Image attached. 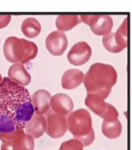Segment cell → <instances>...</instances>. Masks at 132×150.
<instances>
[{
    "label": "cell",
    "instance_id": "8992f818",
    "mask_svg": "<svg viewBox=\"0 0 132 150\" xmlns=\"http://www.w3.org/2000/svg\"><path fill=\"white\" fill-rule=\"evenodd\" d=\"M85 105L104 121H114L118 119L119 114L117 109L97 95L88 94L85 98Z\"/></svg>",
    "mask_w": 132,
    "mask_h": 150
},
{
    "label": "cell",
    "instance_id": "603a6c76",
    "mask_svg": "<svg viewBox=\"0 0 132 150\" xmlns=\"http://www.w3.org/2000/svg\"><path fill=\"white\" fill-rule=\"evenodd\" d=\"M3 79H4V78H3V76H2V75L0 74V82H2V80H3Z\"/></svg>",
    "mask_w": 132,
    "mask_h": 150
},
{
    "label": "cell",
    "instance_id": "e0dca14e",
    "mask_svg": "<svg viewBox=\"0 0 132 150\" xmlns=\"http://www.w3.org/2000/svg\"><path fill=\"white\" fill-rule=\"evenodd\" d=\"M21 31L26 38H34L40 34L42 31V25L36 18L28 17L22 22Z\"/></svg>",
    "mask_w": 132,
    "mask_h": 150
},
{
    "label": "cell",
    "instance_id": "d6986e66",
    "mask_svg": "<svg viewBox=\"0 0 132 150\" xmlns=\"http://www.w3.org/2000/svg\"><path fill=\"white\" fill-rule=\"evenodd\" d=\"M102 44L104 48L110 53L117 54L123 50L118 41L115 38L114 33H110L107 35L104 36L102 38Z\"/></svg>",
    "mask_w": 132,
    "mask_h": 150
},
{
    "label": "cell",
    "instance_id": "ba28073f",
    "mask_svg": "<svg viewBox=\"0 0 132 150\" xmlns=\"http://www.w3.org/2000/svg\"><path fill=\"white\" fill-rule=\"evenodd\" d=\"M46 131L45 132L52 139H59L66 134L67 131L66 117L56 114L51 110L46 114Z\"/></svg>",
    "mask_w": 132,
    "mask_h": 150
},
{
    "label": "cell",
    "instance_id": "ac0fdd59",
    "mask_svg": "<svg viewBox=\"0 0 132 150\" xmlns=\"http://www.w3.org/2000/svg\"><path fill=\"white\" fill-rule=\"evenodd\" d=\"M122 127L121 122L117 119L114 121H104L103 120L101 125L102 133L106 138L114 140L118 138L122 134Z\"/></svg>",
    "mask_w": 132,
    "mask_h": 150
},
{
    "label": "cell",
    "instance_id": "6da1fadb",
    "mask_svg": "<svg viewBox=\"0 0 132 150\" xmlns=\"http://www.w3.org/2000/svg\"><path fill=\"white\" fill-rule=\"evenodd\" d=\"M34 115L31 96L25 87L8 77L0 82V133L25 129Z\"/></svg>",
    "mask_w": 132,
    "mask_h": 150
},
{
    "label": "cell",
    "instance_id": "277c9868",
    "mask_svg": "<svg viewBox=\"0 0 132 150\" xmlns=\"http://www.w3.org/2000/svg\"><path fill=\"white\" fill-rule=\"evenodd\" d=\"M38 48L34 42L17 37H9L4 45V54L6 59L14 63L25 64L34 59L37 55Z\"/></svg>",
    "mask_w": 132,
    "mask_h": 150
},
{
    "label": "cell",
    "instance_id": "9a60e30c",
    "mask_svg": "<svg viewBox=\"0 0 132 150\" xmlns=\"http://www.w3.org/2000/svg\"><path fill=\"white\" fill-rule=\"evenodd\" d=\"M84 74L82 71L76 68L69 69L63 73L61 80L62 87L66 90H71L79 87L83 83Z\"/></svg>",
    "mask_w": 132,
    "mask_h": 150
},
{
    "label": "cell",
    "instance_id": "30bf717a",
    "mask_svg": "<svg viewBox=\"0 0 132 150\" xmlns=\"http://www.w3.org/2000/svg\"><path fill=\"white\" fill-rule=\"evenodd\" d=\"M67 45L68 40L66 33L58 30L50 33L45 39L46 49L54 56L63 55Z\"/></svg>",
    "mask_w": 132,
    "mask_h": 150
},
{
    "label": "cell",
    "instance_id": "4fadbf2b",
    "mask_svg": "<svg viewBox=\"0 0 132 150\" xmlns=\"http://www.w3.org/2000/svg\"><path fill=\"white\" fill-rule=\"evenodd\" d=\"M25 133L33 139H39L46 131V121L44 115L35 114L25 127Z\"/></svg>",
    "mask_w": 132,
    "mask_h": 150
},
{
    "label": "cell",
    "instance_id": "7c38bea8",
    "mask_svg": "<svg viewBox=\"0 0 132 150\" xmlns=\"http://www.w3.org/2000/svg\"><path fill=\"white\" fill-rule=\"evenodd\" d=\"M51 95L45 89H39L35 92L31 97L32 104L35 114L45 115L50 110Z\"/></svg>",
    "mask_w": 132,
    "mask_h": 150
},
{
    "label": "cell",
    "instance_id": "2e32d148",
    "mask_svg": "<svg viewBox=\"0 0 132 150\" xmlns=\"http://www.w3.org/2000/svg\"><path fill=\"white\" fill-rule=\"evenodd\" d=\"M81 23L80 16L76 15H60L56 18L55 25L58 31L66 32L74 28Z\"/></svg>",
    "mask_w": 132,
    "mask_h": 150
},
{
    "label": "cell",
    "instance_id": "9c48e42d",
    "mask_svg": "<svg viewBox=\"0 0 132 150\" xmlns=\"http://www.w3.org/2000/svg\"><path fill=\"white\" fill-rule=\"evenodd\" d=\"M92 56L91 46L87 42H80L76 43L70 50L67 59L74 66H82L87 63Z\"/></svg>",
    "mask_w": 132,
    "mask_h": 150
},
{
    "label": "cell",
    "instance_id": "5bb4252c",
    "mask_svg": "<svg viewBox=\"0 0 132 150\" xmlns=\"http://www.w3.org/2000/svg\"><path fill=\"white\" fill-rule=\"evenodd\" d=\"M8 78L19 85L25 87L31 82L32 77L23 64L14 63L8 69Z\"/></svg>",
    "mask_w": 132,
    "mask_h": 150
},
{
    "label": "cell",
    "instance_id": "5b68a950",
    "mask_svg": "<svg viewBox=\"0 0 132 150\" xmlns=\"http://www.w3.org/2000/svg\"><path fill=\"white\" fill-rule=\"evenodd\" d=\"M1 150H34V139L19 129L9 133H0Z\"/></svg>",
    "mask_w": 132,
    "mask_h": 150
},
{
    "label": "cell",
    "instance_id": "52a82bcc",
    "mask_svg": "<svg viewBox=\"0 0 132 150\" xmlns=\"http://www.w3.org/2000/svg\"><path fill=\"white\" fill-rule=\"evenodd\" d=\"M81 22L90 27L95 35L105 36L110 33L114 26L111 16L107 15H85L80 16Z\"/></svg>",
    "mask_w": 132,
    "mask_h": 150
},
{
    "label": "cell",
    "instance_id": "8fae6325",
    "mask_svg": "<svg viewBox=\"0 0 132 150\" xmlns=\"http://www.w3.org/2000/svg\"><path fill=\"white\" fill-rule=\"evenodd\" d=\"M50 109L58 115L66 116L73 110L74 102L67 94L57 93L51 97Z\"/></svg>",
    "mask_w": 132,
    "mask_h": 150
},
{
    "label": "cell",
    "instance_id": "ffe728a7",
    "mask_svg": "<svg viewBox=\"0 0 132 150\" xmlns=\"http://www.w3.org/2000/svg\"><path fill=\"white\" fill-rule=\"evenodd\" d=\"M127 34H128V18L126 17L124 21L114 33L115 38L118 41L120 46L124 50L127 47Z\"/></svg>",
    "mask_w": 132,
    "mask_h": 150
},
{
    "label": "cell",
    "instance_id": "3957f363",
    "mask_svg": "<svg viewBox=\"0 0 132 150\" xmlns=\"http://www.w3.org/2000/svg\"><path fill=\"white\" fill-rule=\"evenodd\" d=\"M67 130L75 139L80 140L83 147L89 146L95 140L92 120L89 112L79 109L67 115Z\"/></svg>",
    "mask_w": 132,
    "mask_h": 150
},
{
    "label": "cell",
    "instance_id": "7402d4cb",
    "mask_svg": "<svg viewBox=\"0 0 132 150\" xmlns=\"http://www.w3.org/2000/svg\"><path fill=\"white\" fill-rule=\"evenodd\" d=\"M11 20V15H1L0 16V29L4 28L9 25Z\"/></svg>",
    "mask_w": 132,
    "mask_h": 150
},
{
    "label": "cell",
    "instance_id": "44dd1931",
    "mask_svg": "<svg viewBox=\"0 0 132 150\" xmlns=\"http://www.w3.org/2000/svg\"><path fill=\"white\" fill-rule=\"evenodd\" d=\"M59 150H83V146L80 140L74 138L63 142Z\"/></svg>",
    "mask_w": 132,
    "mask_h": 150
},
{
    "label": "cell",
    "instance_id": "7a4b0ae2",
    "mask_svg": "<svg viewBox=\"0 0 132 150\" xmlns=\"http://www.w3.org/2000/svg\"><path fill=\"white\" fill-rule=\"evenodd\" d=\"M117 80L118 74L112 65L96 63L84 75L83 82L88 94L97 95L105 100L110 94Z\"/></svg>",
    "mask_w": 132,
    "mask_h": 150
}]
</instances>
